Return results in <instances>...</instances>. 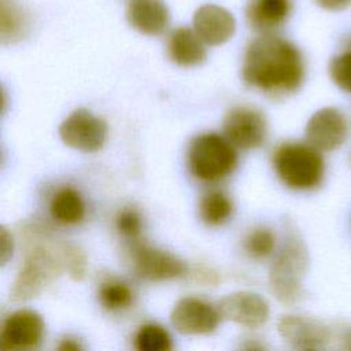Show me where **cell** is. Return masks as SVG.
Listing matches in <instances>:
<instances>
[{
    "mask_svg": "<svg viewBox=\"0 0 351 351\" xmlns=\"http://www.w3.org/2000/svg\"><path fill=\"white\" fill-rule=\"evenodd\" d=\"M241 75L247 85L270 95L295 92L304 78L299 48L291 41L266 33L252 40L244 53Z\"/></svg>",
    "mask_w": 351,
    "mask_h": 351,
    "instance_id": "6da1fadb",
    "label": "cell"
},
{
    "mask_svg": "<svg viewBox=\"0 0 351 351\" xmlns=\"http://www.w3.org/2000/svg\"><path fill=\"white\" fill-rule=\"evenodd\" d=\"M26 240L25 261L18 273L11 300L22 302L38 296L62 271H66L70 243L58 241L51 232L40 225H30L23 230Z\"/></svg>",
    "mask_w": 351,
    "mask_h": 351,
    "instance_id": "7a4b0ae2",
    "label": "cell"
},
{
    "mask_svg": "<svg viewBox=\"0 0 351 351\" xmlns=\"http://www.w3.org/2000/svg\"><path fill=\"white\" fill-rule=\"evenodd\" d=\"M307 265L308 255L303 240L296 232L289 230L269 273L271 292L281 303L293 304L300 299Z\"/></svg>",
    "mask_w": 351,
    "mask_h": 351,
    "instance_id": "3957f363",
    "label": "cell"
},
{
    "mask_svg": "<svg viewBox=\"0 0 351 351\" xmlns=\"http://www.w3.org/2000/svg\"><path fill=\"white\" fill-rule=\"evenodd\" d=\"M278 178L289 188L313 189L322 181L325 165L317 148L310 144L288 143L280 145L273 155Z\"/></svg>",
    "mask_w": 351,
    "mask_h": 351,
    "instance_id": "277c9868",
    "label": "cell"
},
{
    "mask_svg": "<svg viewBox=\"0 0 351 351\" xmlns=\"http://www.w3.org/2000/svg\"><path fill=\"white\" fill-rule=\"evenodd\" d=\"M188 165L196 178L217 181L234 170L237 154L229 140L215 133H206L191 141Z\"/></svg>",
    "mask_w": 351,
    "mask_h": 351,
    "instance_id": "5b68a950",
    "label": "cell"
},
{
    "mask_svg": "<svg viewBox=\"0 0 351 351\" xmlns=\"http://www.w3.org/2000/svg\"><path fill=\"white\" fill-rule=\"evenodd\" d=\"M62 141L78 151H99L107 137L106 122L86 108L74 110L59 126Z\"/></svg>",
    "mask_w": 351,
    "mask_h": 351,
    "instance_id": "8992f818",
    "label": "cell"
},
{
    "mask_svg": "<svg viewBox=\"0 0 351 351\" xmlns=\"http://www.w3.org/2000/svg\"><path fill=\"white\" fill-rule=\"evenodd\" d=\"M44 336V321L33 310H18L10 314L0 330V350H30L40 344Z\"/></svg>",
    "mask_w": 351,
    "mask_h": 351,
    "instance_id": "52a82bcc",
    "label": "cell"
},
{
    "mask_svg": "<svg viewBox=\"0 0 351 351\" xmlns=\"http://www.w3.org/2000/svg\"><path fill=\"white\" fill-rule=\"evenodd\" d=\"M221 317L219 310L208 302L199 298H182L174 304L170 322L180 333L204 335L218 326Z\"/></svg>",
    "mask_w": 351,
    "mask_h": 351,
    "instance_id": "ba28073f",
    "label": "cell"
},
{
    "mask_svg": "<svg viewBox=\"0 0 351 351\" xmlns=\"http://www.w3.org/2000/svg\"><path fill=\"white\" fill-rule=\"evenodd\" d=\"M223 130L232 144L243 149H251L263 144L267 133V123L261 111L239 107L226 114L223 119Z\"/></svg>",
    "mask_w": 351,
    "mask_h": 351,
    "instance_id": "9c48e42d",
    "label": "cell"
},
{
    "mask_svg": "<svg viewBox=\"0 0 351 351\" xmlns=\"http://www.w3.org/2000/svg\"><path fill=\"white\" fill-rule=\"evenodd\" d=\"M346 137V117L335 107L319 108L307 121L306 138L318 151H335L344 143Z\"/></svg>",
    "mask_w": 351,
    "mask_h": 351,
    "instance_id": "30bf717a",
    "label": "cell"
},
{
    "mask_svg": "<svg viewBox=\"0 0 351 351\" xmlns=\"http://www.w3.org/2000/svg\"><path fill=\"white\" fill-rule=\"evenodd\" d=\"M133 267L138 277L148 281L177 278L186 271V266L180 258L145 244H137L133 248Z\"/></svg>",
    "mask_w": 351,
    "mask_h": 351,
    "instance_id": "8fae6325",
    "label": "cell"
},
{
    "mask_svg": "<svg viewBox=\"0 0 351 351\" xmlns=\"http://www.w3.org/2000/svg\"><path fill=\"white\" fill-rule=\"evenodd\" d=\"M277 329L280 336L298 350H321L330 340V329L324 322L310 317L282 315Z\"/></svg>",
    "mask_w": 351,
    "mask_h": 351,
    "instance_id": "7c38bea8",
    "label": "cell"
},
{
    "mask_svg": "<svg viewBox=\"0 0 351 351\" xmlns=\"http://www.w3.org/2000/svg\"><path fill=\"white\" fill-rule=\"evenodd\" d=\"M225 319H230L247 328H259L269 318V304L258 293L240 291L226 295L218 304Z\"/></svg>",
    "mask_w": 351,
    "mask_h": 351,
    "instance_id": "4fadbf2b",
    "label": "cell"
},
{
    "mask_svg": "<svg viewBox=\"0 0 351 351\" xmlns=\"http://www.w3.org/2000/svg\"><path fill=\"white\" fill-rule=\"evenodd\" d=\"M192 25L206 45H221L236 32V19L230 11L218 4H203L195 12Z\"/></svg>",
    "mask_w": 351,
    "mask_h": 351,
    "instance_id": "5bb4252c",
    "label": "cell"
},
{
    "mask_svg": "<svg viewBox=\"0 0 351 351\" xmlns=\"http://www.w3.org/2000/svg\"><path fill=\"white\" fill-rule=\"evenodd\" d=\"M126 19L141 34H162L170 23V12L165 0H128Z\"/></svg>",
    "mask_w": 351,
    "mask_h": 351,
    "instance_id": "9a60e30c",
    "label": "cell"
},
{
    "mask_svg": "<svg viewBox=\"0 0 351 351\" xmlns=\"http://www.w3.org/2000/svg\"><path fill=\"white\" fill-rule=\"evenodd\" d=\"M291 0H248L245 18L248 25L262 34L281 27L291 14Z\"/></svg>",
    "mask_w": 351,
    "mask_h": 351,
    "instance_id": "2e32d148",
    "label": "cell"
},
{
    "mask_svg": "<svg viewBox=\"0 0 351 351\" xmlns=\"http://www.w3.org/2000/svg\"><path fill=\"white\" fill-rule=\"evenodd\" d=\"M204 45V41L197 36L195 29L181 26L170 34L167 53L178 66H196L204 62L207 56Z\"/></svg>",
    "mask_w": 351,
    "mask_h": 351,
    "instance_id": "e0dca14e",
    "label": "cell"
},
{
    "mask_svg": "<svg viewBox=\"0 0 351 351\" xmlns=\"http://www.w3.org/2000/svg\"><path fill=\"white\" fill-rule=\"evenodd\" d=\"M29 18L16 0H0V37L3 44L16 43L27 34Z\"/></svg>",
    "mask_w": 351,
    "mask_h": 351,
    "instance_id": "ac0fdd59",
    "label": "cell"
},
{
    "mask_svg": "<svg viewBox=\"0 0 351 351\" xmlns=\"http://www.w3.org/2000/svg\"><path fill=\"white\" fill-rule=\"evenodd\" d=\"M49 211L56 222L74 225L84 219L85 203L78 191L71 186H66L55 193L49 204Z\"/></svg>",
    "mask_w": 351,
    "mask_h": 351,
    "instance_id": "d6986e66",
    "label": "cell"
},
{
    "mask_svg": "<svg viewBox=\"0 0 351 351\" xmlns=\"http://www.w3.org/2000/svg\"><path fill=\"white\" fill-rule=\"evenodd\" d=\"M232 211L233 204L222 192H210L200 202V217L211 226L226 222L232 215Z\"/></svg>",
    "mask_w": 351,
    "mask_h": 351,
    "instance_id": "ffe728a7",
    "label": "cell"
},
{
    "mask_svg": "<svg viewBox=\"0 0 351 351\" xmlns=\"http://www.w3.org/2000/svg\"><path fill=\"white\" fill-rule=\"evenodd\" d=\"M134 346L140 351H169L171 348V337L162 326L147 324L136 333Z\"/></svg>",
    "mask_w": 351,
    "mask_h": 351,
    "instance_id": "44dd1931",
    "label": "cell"
},
{
    "mask_svg": "<svg viewBox=\"0 0 351 351\" xmlns=\"http://www.w3.org/2000/svg\"><path fill=\"white\" fill-rule=\"evenodd\" d=\"M99 300L107 310L115 311L129 307L133 300V293L125 282L108 281L100 287Z\"/></svg>",
    "mask_w": 351,
    "mask_h": 351,
    "instance_id": "7402d4cb",
    "label": "cell"
},
{
    "mask_svg": "<svg viewBox=\"0 0 351 351\" xmlns=\"http://www.w3.org/2000/svg\"><path fill=\"white\" fill-rule=\"evenodd\" d=\"M244 247L252 258L269 256L276 247V236L270 229L258 228L247 236Z\"/></svg>",
    "mask_w": 351,
    "mask_h": 351,
    "instance_id": "603a6c76",
    "label": "cell"
},
{
    "mask_svg": "<svg viewBox=\"0 0 351 351\" xmlns=\"http://www.w3.org/2000/svg\"><path fill=\"white\" fill-rule=\"evenodd\" d=\"M329 75L341 90L351 93V49L330 60Z\"/></svg>",
    "mask_w": 351,
    "mask_h": 351,
    "instance_id": "cb8c5ba5",
    "label": "cell"
},
{
    "mask_svg": "<svg viewBox=\"0 0 351 351\" xmlns=\"http://www.w3.org/2000/svg\"><path fill=\"white\" fill-rule=\"evenodd\" d=\"M115 226L123 237L136 239L141 232V218L137 211L126 208L117 215Z\"/></svg>",
    "mask_w": 351,
    "mask_h": 351,
    "instance_id": "d4e9b609",
    "label": "cell"
},
{
    "mask_svg": "<svg viewBox=\"0 0 351 351\" xmlns=\"http://www.w3.org/2000/svg\"><path fill=\"white\" fill-rule=\"evenodd\" d=\"M12 255V237L7 229L1 228V265H5L8 258Z\"/></svg>",
    "mask_w": 351,
    "mask_h": 351,
    "instance_id": "484cf974",
    "label": "cell"
},
{
    "mask_svg": "<svg viewBox=\"0 0 351 351\" xmlns=\"http://www.w3.org/2000/svg\"><path fill=\"white\" fill-rule=\"evenodd\" d=\"M315 3L326 11H343L351 5V0H315Z\"/></svg>",
    "mask_w": 351,
    "mask_h": 351,
    "instance_id": "4316f807",
    "label": "cell"
},
{
    "mask_svg": "<svg viewBox=\"0 0 351 351\" xmlns=\"http://www.w3.org/2000/svg\"><path fill=\"white\" fill-rule=\"evenodd\" d=\"M81 344L74 340V339H70V337H66L60 341V344L58 346V350L60 351H77V350H81Z\"/></svg>",
    "mask_w": 351,
    "mask_h": 351,
    "instance_id": "83f0119b",
    "label": "cell"
},
{
    "mask_svg": "<svg viewBox=\"0 0 351 351\" xmlns=\"http://www.w3.org/2000/svg\"><path fill=\"white\" fill-rule=\"evenodd\" d=\"M341 340H343V343H344V347L348 348V350H351V328L344 332Z\"/></svg>",
    "mask_w": 351,
    "mask_h": 351,
    "instance_id": "f1b7e54d",
    "label": "cell"
}]
</instances>
